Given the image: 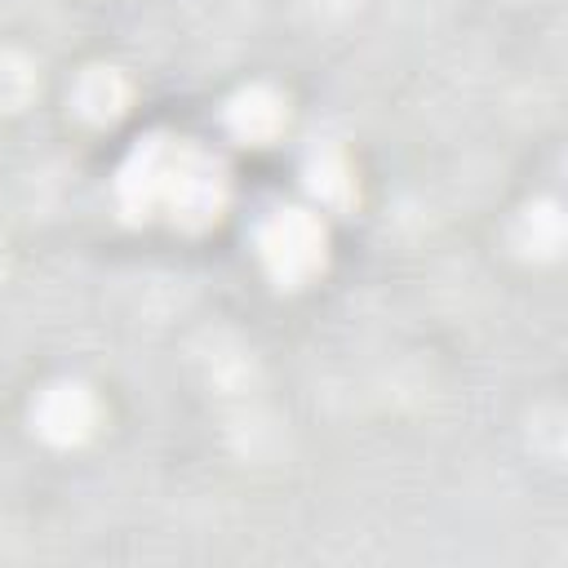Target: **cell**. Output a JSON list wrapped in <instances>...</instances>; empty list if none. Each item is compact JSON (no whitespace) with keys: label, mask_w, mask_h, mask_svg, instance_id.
Instances as JSON below:
<instances>
[{"label":"cell","mask_w":568,"mask_h":568,"mask_svg":"<svg viewBox=\"0 0 568 568\" xmlns=\"http://www.w3.org/2000/svg\"><path fill=\"white\" fill-rule=\"evenodd\" d=\"M231 120H235L240 133H248V138H266V133L280 124V106H275L271 98H262V93H244V98L235 102Z\"/></svg>","instance_id":"3957f363"},{"label":"cell","mask_w":568,"mask_h":568,"mask_svg":"<svg viewBox=\"0 0 568 568\" xmlns=\"http://www.w3.org/2000/svg\"><path fill=\"white\" fill-rule=\"evenodd\" d=\"M262 248H266V262L280 280H302L324 257V231L302 213H284V217L271 222Z\"/></svg>","instance_id":"6da1fadb"},{"label":"cell","mask_w":568,"mask_h":568,"mask_svg":"<svg viewBox=\"0 0 568 568\" xmlns=\"http://www.w3.org/2000/svg\"><path fill=\"white\" fill-rule=\"evenodd\" d=\"M93 422V404L75 390V386H58L44 404H40V430L49 439H80Z\"/></svg>","instance_id":"7a4b0ae2"}]
</instances>
